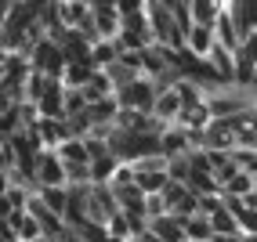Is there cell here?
I'll return each mask as SVG.
<instances>
[{"label":"cell","instance_id":"7","mask_svg":"<svg viewBox=\"0 0 257 242\" xmlns=\"http://www.w3.org/2000/svg\"><path fill=\"white\" fill-rule=\"evenodd\" d=\"M207 220H210V231H214V235H235V231H239L235 217L225 210V206H217L214 213H207Z\"/></svg>","mask_w":257,"mask_h":242},{"label":"cell","instance_id":"3","mask_svg":"<svg viewBox=\"0 0 257 242\" xmlns=\"http://www.w3.org/2000/svg\"><path fill=\"white\" fill-rule=\"evenodd\" d=\"M210 33H214V44L228 47V51H235L239 44H243V37H239V29L232 26V19L225 15V8H221V11L214 15V22H210Z\"/></svg>","mask_w":257,"mask_h":242},{"label":"cell","instance_id":"10","mask_svg":"<svg viewBox=\"0 0 257 242\" xmlns=\"http://www.w3.org/2000/svg\"><path fill=\"white\" fill-rule=\"evenodd\" d=\"M4 188H8V174L0 170V192H4Z\"/></svg>","mask_w":257,"mask_h":242},{"label":"cell","instance_id":"4","mask_svg":"<svg viewBox=\"0 0 257 242\" xmlns=\"http://www.w3.org/2000/svg\"><path fill=\"white\" fill-rule=\"evenodd\" d=\"M181 235L192 238V242H207L214 231H210V220L203 213H188V217H181Z\"/></svg>","mask_w":257,"mask_h":242},{"label":"cell","instance_id":"1","mask_svg":"<svg viewBox=\"0 0 257 242\" xmlns=\"http://www.w3.org/2000/svg\"><path fill=\"white\" fill-rule=\"evenodd\" d=\"M152 98H156V91H152V80L142 76V73L134 76V80H127L123 87L112 91L116 109H138V112H149V109H152Z\"/></svg>","mask_w":257,"mask_h":242},{"label":"cell","instance_id":"5","mask_svg":"<svg viewBox=\"0 0 257 242\" xmlns=\"http://www.w3.org/2000/svg\"><path fill=\"white\" fill-rule=\"evenodd\" d=\"M119 166V159L105 148V152H98V155H91L87 159V170H91V181H109L112 177V170Z\"/></svg>","mask_w":257,"mask_h":242},{"label":"cell","instance_id":"9","mask_svg":"<svg viewBox=\"0 0 257 242\" xmlns=\"http://www.w3.org/2000/svg\"><path fill=\"white\" fill-rule=\"evenodd\" d=\"M62 170H65V184H83V181H91L87 163H62Z\"/></svg>","mask_w":257,"mask_h":242},{"label":"cell","instance_id":"2","mask_svg":"<svg viewBox=\"0 0 257 242\" xmlns=\"http://www.w3.org/2000/svg\"><path fill=\"white\" fill-rule=\"evenodd\" d=\"M33 181L40 184H65V170H62V159L55 155V148H40L37 159H33Z\"/></svg>","mask_w":257,"mask_h":242},{"label":"cell","instance_id":"11","mask_svg":"<svg viewBox=\"0 0 257 242\" xmlns=\"http://www.w3.org/2000/svg\"><path fill=\"white\" fill-rule=\"evenodd\" d=\"M69 242H80V235H73V238H69Z\"/></svg>","mask_w":257,"mask_h":242},{"label":"cell","instance_id":"8","mask_svg":"<svg viewBox=\"0 0 257 242\" xmlns=\"http://www.w3.org/2000/svg\"><path fill=\"white\" fill-rule=\"evenodd\" d=\"M134 184H138L145 195H156L167 184V170H142V174H134Z\"/></svg>","mask_w":257,"mask_h":242},{"label":"cell","instance_id":"6","mask_svg":"<svg viewBox=\"0 0 257 242\" xmlns=\"http://www.w3.org/2000/svg\"><path fill=\"white\" fill-rule=\"evenodd\" d=\"M221 192H225V195H246V192H253V170H235V174L221 184Z\"/></svg>","mask_w":257,"mask_h":242}]
</instances>
